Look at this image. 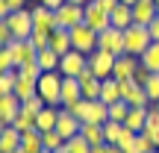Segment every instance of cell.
Listing matches in <instances>:
<instances>
[{
	"label": "cell",
	"instance_id": "cell-1",
	"mask_svg": "<svg viewBox=\"0 0 159 153\" xmlns=\"http://www.w3.org/2000/svg\"><path fill=\"white\" fill-rule=\"evenodd\" d=\"M35 88L47 106H62V74L59 71H44L35 83Z\"/></svg>",
	"mask_w": 159,
	"mask_h": 153
},
{
	"label": "cell",
	"instance_id": "cell-2",
	"mask_svg": "<svg viewBox=\"0 0 159 153\" xmlns=\"http://www.w3.org/2000/svg\"><path fill=\"white\" fill-rule=\"evenodd\" d=\"M71 112L80 118V124H106L109 121V106L103 100H80L77 106H71Z\"/></svg>",
	"mask_w": 159,
	"mask_h": 153
},
{
	"label": "cell",
	"instance_id": "cell-3",
	"mask_svg": "<svg viewBox=\"0 0 159 153\" xmlns=\"http://www.w3.org/2000/svg\"><path fill=\"white\" fill-rule=\"evenodd\" d=\"M150 41H153L150 38V29L142 27V24H130L124 29V53H130V56H142Z\"/></svg>",
	"mask_w": 159,
	"mask_h": 153
},
{
	"label": "cell",
	"instance_id": "cell-4",
	"mask_svg": "<svg viewBox=\"0 0 159 153\" xmlns=\"http://www.w3.org/2000/svg\"><path fill=\"white\" fill-rule=\"evenodd\" d=\"M71 44H74V50L89 56V53L97 50V33L91 27H85V24H77V27L71 29Z\"/></svg>",
	"mask_w": 159,
	"mask_h": 153
},
{
	"label": "cell",
	"instance_id": "cell-5",
	"mask_svg": "<svg viewBox=\"0 0 159 153\" xmlns=\"http://www.w3.org/2000/svg\"><path fill=\"white\" fill-rule=\"evenodd\" d=\"M85 68H89V56L80 53V50H68L59 59V74L62 77H80Z\"/></svg>",
	"mask_w": 159,
	"mask_h": 153
},
{
	"label": "cell",
	"instance_id": "cell-6",
	"mask_svg": "<svg viewBox=\"0 0 159 153\" xmlns=\"http://www.w3.org/2000/svg\"><path fill=\"white\" fill-rule=\"evenodd\" d=\"M97 50H106L112 53V56H121L124 53V29H103V33H97Z\"/></svg>",
	"mask_w": 159,
	"mask_h": 153
},
{
	"label": "cell",
	"instance_id": "cell-7",
	"mask_svg": "<svg viewBox=\"0 0 159 153\" xmlns=\"http://www.w3.org/2000/svg\"><path fill=\"white\" fill-rule=\"evenodd\" d=\"M6 24H9V29H12V35L15 38H30V33H33V12L30 9H18V12H12L9 18H6Z\"/></svg>",
	"mask_w": 159,
	"mask_h": 153
},
{
	"label": "cell",
	"instance_id": "cell-8",
	"mask_svg": "<svg viewBox=\"0 0 159 153\" xmlns=\"http://www.w3.org/2000/svg\"><path fill=\"white\" fill-rule=\"evenodd\" d=\"M83 24H85V27H91L94 33H103V29L112 27V21H109V12H103L100 6H97V0H89V3H85Z\"/></svg>",
	"mask_w": 159,
	"mask_h": 153
},
{
	"label": "cell",
	"instance_id": "cell-9",
	"mask_svg": "<svg viewBox=\"0 0 159 153\" xmlns=\"http://www.w3.org/2000/svg\"><path fill=\"white\" fill-rule=\"evenodd\" d=\"M6 47H9L12 59H15V68H21V65H27V62H35V56H39V50L33 47L30 38H12Z\"/></svg>",
	"mask_w": 159,
	"mask_h": 153
},
{
	"label": "cell",
	"instance_id": "cell-10",
	"mask_svg": "<svg viewBox=\"0 0 159 153\" xmlns=\"http://www.w3.org/2000/svg\"><path fill=\"white\" fill-rule=\"evenodd\" d=\"M83 15H85V6L62 3V6L56 9V27H62V29H74L77 24H83Z\"/></svg>",
	"mask_w": 159,
	"mask_h": 153
},
{
	"label": "cell",
	"instance_id": "cell-11",
	"mask_svg": "<svg viewBox=\"0 0 159 153\" xmlns=\"http://www.w3.org/2000/svg\"><path fill=\"white\" fill-rule=\"evenodd\" d=\"M112 65H115V56H112V53H106V50H94V53H89V71H91L97 79L112 77Z\"/></svg>",
	"mask_w": 159,
	"mask_h": 153
},
{
	"label": "cell",
	"instance_id": "cell-12",
	"mask_svg": "<svg viewBox=\"0 0 159 153\" xmlns=\"http://www.w3.org/2000/svg\"><path fill=\"white\" fill-rule=\"evenodd\" d=\"M80 118L71 109H65V106H59V121H56V133L68 142V138H74V136H80Z\"/></svg>",
	"mask_w": 159,
	"mask_h": 153
},
{
	"label": "cell",
	"instance_id": "cell-13",
	"mask_svg": "<svg viewBox=\"0 0 159 153\" xmlns=\"http://www.w3.org/2000/svg\"><path fill=\"white\" fill-rule=\"evenodd\" d=\"M121 100H127L130 106H150L144 85H139L136 79H124L121 83Z\"/></svg>",
	"mask_w": 159,
	"mask_h": 153
},
{
	"label": "cell",
	"instance_id": "cell-14",
	"mask_svg": "<svg viewBox=\"0 0 159 153\" xmlns=\"http://www.w3.org/2000/svg\"><path fill=\"white\" fill-rule=\"evenodd\" d=\"M139 71V56H130V53H121V56H115V65H112V77L118 79V83H124V79H133V74Z\"/></svg>",
	"mask_w": 159,
	"mask_h": 153
},
{
	"label": "cell",
	"instance_id": "cell-15",
	"mask_svg": "<svg viewBox=\"0 0 159 153\" xmlns=\"http://www.w3.org/2000/svg\"><path fill=\"white\" fill-rule=\"evenodd\" d=\"M159 15V6L156 0H136L133 3V24H142V27H148L150 21Z\"/></svg>",
	"mask_w": 159,
	"mask_h": 153
},
{
	"label": "cell",
	"instance_id": "cell-16",
	"mask_svg": "<svg viewBox=\"0 0 159 153\" xmlns=\"http://www.w3.org/2000/svg\"><path fill=\"white\" fill-rule=\"evenodd\" d=\"M83 100V88H80V79L77 77H62V106L71 109Z\"/></svg>",
	"mask_w": 159,
	"mask_h": 153
},
{
	"label": "cell",
	"instance_id": "cell-17",
	"mask_svg": "<svg viewBox=\"0 0 159 153\" xmlns=\"http://www.w3.org/2000/svg\"><path fill=\"white\" fill-rule=\"evenodd\" d=\"M33 27H39V29H56V12L53 9H47V6H33Z\"/></svg>",
	"mask_w": 159,
	"mask_h": 153
},
{
	"label": "cell",
	"instance_id": "cell-18",
	"mask_svg": "<svg viewBox=\"0 0 159 153\" xmlns=\"http://www.w3.org/2000/svg\"><path fill=\"white\" fill-rule=\"evenodd\" d=\"M50 50L59 53V56H65L68 50H74V44H71V29H62V27L53 29L50 33Z\"/></svg>",
	"mask_w": 159,
	"mask_h": 153
},
{
	"label": "cell",
	"instance_id": "cell-19",
	"mask_svg": "<svg viewBox=\"0 0 159 153\" xmlns=\"http://www.w3.org/2000/svg\"><path fill=\"white\" fill-rule=\"evenodd\" d=\"M77 79H80V88H83V97H85V100H97V97H100V79L91 74L89 68H85Z\"/></svg>",
	"mask_w": 159,
	"mask_h": 153
},
{
	"label": "cell",
	"instance_id": "cell-20",
	"mask_svg": "<svg viewBox=\"0 0 159 153\" xmlns=\"http://www.w3.org/2000/svg\"><path fill=\"white\" fill-rule=\"evenodd\" d=\"M18 112H21V100H18L15 94H6V97H0V121H3L6 127H9L12 121L18 118Z\"/></svg>",
	"mask_w": 159,
	"mask_h": 153
},
{
	"label": "cell",
	"instance_id": "cell-21",
	"mask_svg": "<svg viewBox=\"0 0 159 153\" xmlns=\"http://www.w3.org/2000/svg\"><path fill=\"white\" fill-rule=\"evenodd\" d=\"M56 121H59V106H44L35 115V130H41V133L56 130Z\"/></svg>",
	"mask_w": 159,
	"mask_h": 153
},
{
	"label": "cell",
	"instance_id": "cell-22",
	"mask_svg": "<svg viewBox=\"0 0 159 153\" xmlns=\"http://www.w3.org/2000/svg\"><path fill=\"white\" fill-rule=\"evenodd\" d=\"M109 21H112V27H115V29H127V27L133 24V6L118 3L112 12H109Z\"/></svg>",
	"mask_w": 159,
	"mask_h": 153
},
{
	"label": "cell",
	"instance_id": "cell-23",
	"mask_svg": "<svg viewBox=\"0 0 159 153\" xmlns=\"http://www.w3.org/2000/svg\"><path fill=\"white\" fill-rule=\"evenodd\" d=\"M97 100H103L109 106V103H115V100H121V83L115 77H106V79H100V97Z\"/></svg>",
	"mask_w": 159,
	"mask_h": 153
},
{
	"label": "cell",
	"instance_id": "cell-24",
	"mask_svg": "<svg viewBox=\"0 0 159 153\" xmlns=\"http://www.w3.org/2000/svg\"><path fill=\"white\" fill-rule=\"evenodd\" d=\"M139 65L144 71H150V74H159V41H150L148 44V50L139 56Z\"/></svg>",
	"mask_w": 159,
	"mask_h": 153
},
{
	"label": "cell",
	"instance_id": "cell-25",
	"mask_svg": "<svg viewBox=\"0 0 159 153\" xmlns=\"http://www.w3.org/2000/svg\"><path fill=\"white\" fill-rule=\"evenodd\" d=\"M144 121H148V106H130V112L124 118V127H130L133 133H142Z\"/></svg>",
	"mask_w": 159,
	"mask_h": 153
},
{
	"label": "cell",
	"instance_id": "cell-26",
	"mask_svg": "<svg viewBox=\"0 0 159 153\" xmlns=\"http://www.w3.org/2000/svg\"><path fill=\"white\" fill-rule=\"evenodd\" d=\"M21 150H27V153H39V150H44V144H41V130H27V133H21Z\"/></svg>",
	"mask_w": 159,
	"mask_h": 153
},
{
	"label": "cell",
	"instance_id": "cell-27",
	"mask_svg": "<svg viewBox=\"0 0 159 153\" xmlns=\"http://www.w3.org/2000/svg\"><path fill=\"white\" fill-rule=\"evenodd\" d=\"M21 147V133L15 130V127H6L3 133H0V153H12Z\"/></svg>",
	"mask_w": 159,
	"mask_h": 153
},
{
	"label": "cell",
	"instance_id": "cell-28",
	"mask_svg": "<svg viewBox=\"0 0 159 153\" xmlns=\"http://www.w3.org/2000/svg\"><path fill=\"white\" fill-rule=\"evenodd\" d=\"M80 136H83L91 147H94V144H106V138H103V124H83L80 127Z\"/></svg>",
	"mask_w": 159,
	"mask_h": 153
},
{
	"label": "cell",
	"instance_id": "cell-29",
	"mask_svg": "<svg viewBox=\"0 0 159 153\" xmlns=\"http://www.w3.org/2000/svg\"><path fill=\"white\" fill-rule=\"evenodd\" d=\"M12 94L18 97V100H30V97H35L39 94V88H35V79H24V77H18L15 79V91Z\"/></svg>",
	"mask_w": 159,
	"mask_h": 153
},
{
	"label": "cell",
	"instance_id": "cell-30",
	"mask_svg": "<svg viewBox=\"0 0 159 153\" xmlns=\"http://www.w3.org/2000/svg\"><path fill=\"white\" fill-rule=\"evenodd\" d=\"M59 53H53L50 47H44V50H39V56H35V62H39L41 71H59Z\"/></svg>",
	"mask_w": 159,
	"mask_h": 153
},
{
	"label": "cell",
	"instance_id": "cell-31",
	"mask_svg": "<svg viewBox=\"0 0 159 153\" xmlns=\"http://www.w3.org/2000/svg\"><path fill=\"white\" fill-rule=\"evenodd\" d=\"M121 136H124V124H121V121H106V124H103V138H106V144H118Z\"/></svg>",
	"mask_w": 159,
	"mask_h": 153
},
{
	"label": "cell",
	"instance_id": "cell-32",
	"mask_svg": "<svg viewBox=\"0 0 159 153\" xmlns=\"http://www.w3.org/2000/svg\"><path fill=\"white\" fill-rule=\"evenodd\" d=\"M44 106H47V103L41 100L39 94H35V97H30V100H21V115H27V118H33V121H35V115H39Z\"/></svg>",
	"mask_w": 159,
	"mask_h": 153
},
{
	"label": "cell",
	"instance_id": "cell-33",
	"mask_svg": "<svg viewBox=\"0 0 159 153\" xmlns=\"http://www.w3.org/2000/svg\"><path fill=\"white\" fill-rule=\"evenodd\" d=\"M41 144H44V150L56 153V150H62V147H65V138L59 136L56 130H47V133H41Z\"/></svg>",
	"mask_w": 159,
	"mask_h": 153
},
{
	"label": "cell",
	"instance_id": "cell-34",
	"mask_svg": "<svg viewBox=\"0 0 159 153\" xmlns=\"http://www.w3.org/2000/svg\"><path fill=\"white\" fill-rule=\"evenodd\" d=\"M50 33H53V29H39V27L30 33V41H33L35 50H44V47H50Z\"/></svg>",
	"mask_w": 159,
	"mask_h": 153
},
{
	"label": "cell",
	"instance_id": "cell-35",
	"mask_svg": "<svg viewBox=\"0 0 159 153\" xmlns=\"http://www.w3.org/2000/svg\"><path fill=\"white\" fill-rule=\"evenodd\" d=\"M127 112H130V103H127V100H115V103H109V121H121V124H124Z\"/></svg>",
	"mask_w": 159,
	"mask_h": 153
},
{
	"label": "cell",
	"instance_id": "cell-36",
	"mask_svg": "<svg viewBox=\"0 0 159 153\" xmlns=\"http://www.w3.org/2000/svg\"><path fill=\"white\" fill-rule=\"evenodd\" d=\"M65 153H91V144L83 136H74V138L65 142Z\"/></svg>",
	"mask_w": 159,
	"mask_h": 153
},
{
	"label": "cell",
	"instance_id": "cell-37",
	"mask_svg": "<svg viewBox=\"0 0 159 153\" xmlns=\"http://www.w3.org/2000/svg\"><path fill=\"white\" fill-rule=\"evenodd\" d=\"M15 79H18V71H6V74H0V97H6V94L15 91Z\"/></svg>",
	"mask_w": 159,
	"mask_h": 153
},
{
	"label": "cell",
	"instance_id": "cell-38",
	"mask_svg": "<svg viewBox=\"0 0 159 153\" xmlns=\"http://www.w3.org/2000/svg\"><path fill=\"white\" fill-rule=\"evenodd\" d=\"M18 71V77H24V79H35L39 83V77L44 74V71L39 68V62H27V65H21V68H15Z\"/></svg>",
	"mask_w": 159,
	"mask_h": 153
},
{
	"label": "cell",
	"instance_id": "cell-39",
	"mask_svg": "<svg viewBox=\"0 0 159 153\" xmlns=\"http://www.w3.org/2000/svg\"><path fill=\"white\" fill-rule=\"evenodd\" d=\"M144 91H148V100H150V103H159V74H150V77H148Z\"/></svg>",
	"mask_w": 159,
	"mask_h": 153
},
{
	"label": "cell",
	"instance_id": "cell-40",
	"mask_svg": "<svg viewBox=\"0 0 159 153\" xmlns=\"http://www.w3.org/2000/svg\"><path fill=\"white\" fill-rule=\"evenodd\" d=\"M153 150H156V144L144 133H136V153H153Z\"/></svg>",
	"mask_w": 159,
	"mask_h": 153
},
{
	"label": "cell",
	"instance_id": "cell-41",
	"mask_svg": "<svg viewBox=\"0 0 159 153\" xmlns=\"http://www.w3.org/2000/svg\"><path fill=\"white\" fill-rule=\"evenodd\" d=\"M6 71H15V59H12L9 47H0V74H6Z\"/></svg>",
	"mask_w": 159,
	"mask_h": 153
},
{
	"label": "cell",
	"instance_id": "cell-42",
	"mask_svg": "<svg viewBox=\"0 0 159 153\" xmlns=\"http://www.w3.org/2000/svg\"><path fill=\"white\" fill-rule=\"evenodd\" d=\"M9 127H15L18 133H27V130H33V127H35V121H33V118H27V115H21V112H18V118L12 121Z\"/></svg>",
	"mask_w": 159,
	"mask_h": 153
},
{
	"label": "cell",
	"instance_id": "cell-43",
	"mask_svg": "<svg viewBox=\"0 0 159 153\" xmlns=\"http://www.w3.org/2000/svg\"><path fill=\"white\" fill-rule=\"evenodd\" d=\"M12 38H15V35H12L9 24H6V21H0V47H6V44H9Z\"/></svg>",
	"mask_w": 159,
	"mask_h": 153
},
{
	"label": "cell",
	"instance_id": "cell-44",
	"mask_svg": "<svg viewBox=\"0 0 159 153\" xmlns=\"http://www.w3.org/2000/svg\"><path fill=\"white\" fill-rule=\"evenodd\" d=\"M148 77H150V71H144L142 65H139V71H136V74H133V79H136L139 85H144V83H148Z\"/></svg>",
	"mask_w": 159,
	"mask_h": 153
},
{
	"label": "cell",
	"instance_id": "cell-45",
	"mask_svg": "<svg viewBox=\"0 0 159 153\" xmlns=\"http://www.w3.org/2000/svg\"><path fill=\"white\" fill-rule=\"evenodd\" d=\"M148 29H150V38H153V41H159V15L148 24Z\"/></svg>",
	"mask_w": 159,
	"mask_h": 153
},
{
	"label": "cell",
	"instance_id": "cell-46",
	"mask_svg": "<svg viewBox=\"0 0 159 153\" xmlns=\"http://www.w3.org/2000/svg\"><path fill=\"white\" fill-rule=\"evenodd\" d=\"M97 6H100L103 12H112L115 6H118V0H97Z\"/></svg>",
	"mask_w": 159,
	"mask_h": 153
},
{
	"label": "cell",
	"instance_id": "cell-47",
	"mask_svg": "<svg viewBox=\"0 0 159 153\" xmlns=\"http://www.w3.org/2000/svg\"><path fill=\"white\" fill-rule=\"evenodd\" d=\"M9 3V9L12 12H18V9H27V0H6Z\"/></svg>",
	"mask_w": 159,
	"mask_h": 153
},
{
	"label": "cell",
	"instance_id": "cell-48",
	"mask_svg": "<svg viewBox=\"0 0 159 153\" xmlns=\"http://www.w3.org/2000/svg\"><path fill=\"white\" fill-rule=\"evenodd\" d=\"M39 3H41V6H47V9H53V12H56L59 6L65 3V0H39Z\"/></svg>",
	"mask_w": 159,
	"mask_h": 153
},
{
	"label": "cell",
	"instance_id": "cell-49",
	"mask_svg": "<svg viewBox=\"0 0 159 153\" xmlns=\"http://www.w3.org/2000/svg\"><path fill=\"white\" fill-rule=\"evenodd\" d=\"M12 15V9H9V3L6 0H0V21H6V18Z\"/></svg>",
	"mask_w": 159,
	"mask_h": 153
},
{
	"label": "cell",
	"instance_id": "cell-50",
	"mask_svg": "<svg viewBox=\"0 0 159 153\" xmlns=\"http://www.w3.org/2000/svg\"><path fill=\"white\" fill-rule=\"evenodd\" d=\"M106 153H124V150H121L118 144H106Z\"/></svg>",
	"mask_w": 159,
	"mask_h": 153
},
{
	"label": "cell",
	"instance_id": "cell-51",
	"mask_svg": "<svg viewBox=\"0 0 159 153\" xmlns=\"http://www.w3.org/2000/svg\"><path fill=\"white\" fill-rule=\"evenodd\" d=\"M91 153H106V144H94V147H91Z\"/></svg>",
	"mask_w": 159,
	"mask_h": 153
},
{
	"label": "cell",
	"instance_id": "cell-52",
	"mask_svg": "<svg viewBox=\"0 0 159 153\" xmlns=\"http://www.w3.org/2000/svg\"><path fill=\"white\" fill-rule=\"evenodd\" d=\"M65 3H77V6H85L89 0H65Z\"/></svg>",
	"mask_w": 159,
	"mask_h": 153
},
{
	"label": "cell",
	"instance_id": "cell-53",
	"mask_svg": "<svg viewBox=\"0 0 159 153\" xmlns=\"http://www.w3.org/2000/svg\"><path fill=\"white\" fill-rule=\"evenodd\" d=\"M118 3H127V6H133V3H136V0H118Z\"/></svg>",
	"mask_w": 159,
	"mask_h": 153
},
{
	"label": "cell",
	"instance_id": "cell-54",
	"mask_svg": "<svg viewBox=\"0 0 159 153\" xmlns=\"http://www.w3.org/2000/svg\"><path fill=\"white\" fill-rule=\"evenodd\" d=\"M3 130H6V124H3V121H0V133H3Z\"/></svg>",
	"mask_w": 159,
	"mask_h": 153
},
{
	"label": "cell",
	"instance_id": "cell-55",
	"mask_svg": "<svg viewBox=\"0 0 159 153\" xmlns=\"http://www.w3.org/2000/svg\"><path fill=\"white\" fill-rule=\"evenodd\" d=\"M12 153H27V150H21V147H18V150H12Z\"/></svg>",
	"mask_w": 159,
	"mask_h": 153
},
{
	"label": "cell",
	"instance_id": "cell-56",
	"mask_svg": "<svg viewBox=\"0 0 159 153\" xmlns=\"http://www.w3.org/2000/svg\"><path fill=\"white\" fill-rule=\"evenodd\" d=\"M39 153H50V150H39Z\"/></svg>",
	"mask_w": 159,
	"mask_h": 153
},
{
	"label": "cell",
	"instance_id": "cell-57",
	"mask_svg": "<svg viewBox=\"0 0 159 153\" xmlns=\"http://www.w3.org/2000/svg\"><path fill=\"white\" fill-rule=\"evenodd\" d=\"M56 153H65V147H62V150H56Z\"/></svg>",
	"mask_w": 159,
	"mask_h": 153
},
{
	"label": "cell",
	"instance_id": "cell-58",
	"mask_svg": "<svg viewBox=\"0 0 159 153\" xmlns=\"http://www.w3.org/2000/svg\"><path fill=\"white\" fill-rule=\"evenodd\" d=\"M153 153H159V147H156V150H153Z\"/></svg>",
	"mask_w": 159,
	"mask_h": 153
},
{
	"label": "cell",
	"instance_id": "cell-59",
	"mask_svg": "<svg viewBox=\"0 0 159 153\" xmlns=\"http://www.w3.org/2000/svg\"><path fill=\"white\" fill-rule=\"evenodd\" d=\"M156 6H159V0H156Z\"/></svg>",
	"mask_w": 159,
	"mask_h": 153
},
{
	"label": "cell",
	"instance_id": "cell-60",
	"mask_svg": "<svg viewBox=\"0 0 159 153\" xmlns=\"http://www.w3.org/2000/svg\"><path fill=\"white\" fill-rule=\"evenodd\" d=\"M156 109H159V103H156Z\"/></svg>",
	"mask_w": 159,
	"mask_h": 153
}]
</instances>
